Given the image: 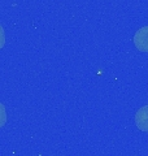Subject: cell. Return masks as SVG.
Here are the masks:
<instances>
[{
    "instance_id": "1",
    "label": "cell",
    "mask_w": 148,
    "mask_h": 156,
    "mask_svg": "<svg viewBox=\"0 0 148 156\" xmlns=\"http://www.w3.org/2000/svg\"><path fill=\"white\" fill-rule=\"evenodd\" d=\"M134 46L138 51L140 52H148V25L143 26L134 34Z\"/></svg>"
},
{
    "instance_id": "2",
    "label": "cell",
    "mask_w": 148,
    "mask_h": 156,
    "mask_svg": "<svg viewBox=\"0 0 148 156\" xmlns=\"http://www.w3.org/2000/svg\"><path fill=\"white\" fill-rule=\"evenodd\" d=\"M135 125L140 131H148V105L142 107L136 111Z\"/></svg>"
},
{
    "instance_id": "3",
    "label": "cell",
    "mask_w": 148,
    "mask_h": 156,
    "mask_svg": "<svg viewBox=\"0 0 148 156\" xmlns=\"http://www.w3.org/2000/svg\"><path fill=\"white\" fill-rule=\"evenodd\" d=\"M5 124H7V111L4 104L0 103V128L5 126Z\"/></svg>"
},
{
    "instance_id": "4",
    "label": "cell",
    "mask_w": 148,
    "mask_h": 156,
    "mask_svg": "<svg viewBox=\"0 0 148 156\" xmlns=\"http://www.w3.org/2000/svg\"><path fill=\"white\" fill-rule=\"evenodd\" d=\"M5 46V34H4V29L0 25V50Z\"/></svg>"
}]
</instances>
